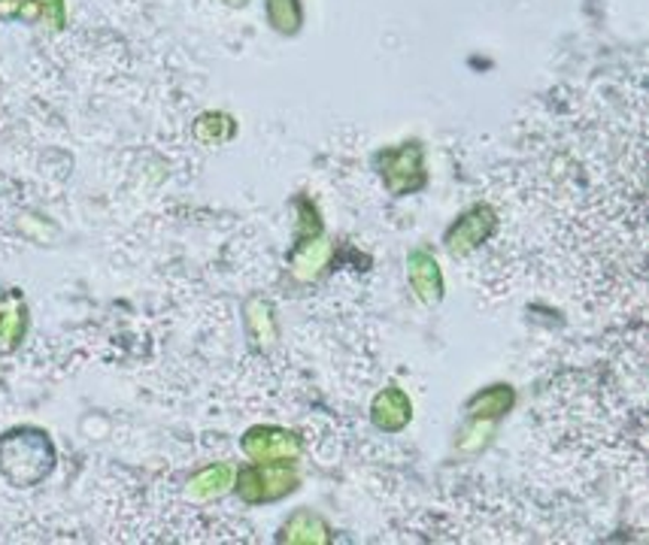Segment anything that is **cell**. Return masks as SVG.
Listing matches in <instances>:
<instances>
[{"mask_svg": "<svg viewBox=\"0 0 649 545\" xmlns=\"http://www.w3.org/2000/svg\"><path fill=\"white\" fill-rule=\"evenodd\" d=\"M55 467V446L43 431L19 427L0 436V472L15 488L43 482Z\"/></svg>", "mask_w": 649, "mask_h": 545, "instance_id": "6da1fadb", "label": "cell"}, {"mask_svg": "<svg viewBox=\"0 0 649 545\" xmlns=\"http://www.w3.org/2000/svg\"><path fill=\"white\" fill-rule=\"evenodd\" d=\"M234 485H238L240 500L271 503V500H279L298 488V472L286 464H255L250 470L238 472Z\"/></svg>", "mask_w": 649, "mask_h": 545, "instance_id": "7a4b0ae2", "label": "cell"}, {"mask_svg": "<svg viewBox=\"0 0 649 545\" xmlns=\"http://www.w3.org/2000/svg\"><path fill=\"white\" fill-rule=\"evenodd\" d=\"M380 167H383V182L392 194H410L425 186L422 146L419 143H404L400 149L386 152L380 158Z\"/></svg>", "mask_w": 649, "mask_h": 545, "instance_id": "3957f363", "label": "cell"}, {"mask_svg": "<svg viewBox=\"0 0 649 545\" xmlns=\"http://www.w3.org/2000/svg\"><path fill=\"white\" fill-rule=\"evenodd\" d=\"M300 440L288 431H276V427H252L250 434L243 436V452L246 458L255 464H286L300 455Z\"/></svg>", "mask_w": 649, "mask_h": 545, "instance_id": "277c9868", "label": "cell"}, {"mask_svg": "<svg viewBox=\"0 0 649 545\" xmlns=\"http://www.w3.org/2000/svg\"><path fill=\"white\" fill-rule=\"evenodd\" d=\"M492 231H495V212L488 207H476L452 224V231L447 234V248L452 255H468L480 243H486Z\"/></svg>", "mask_w": 649, "mask_h": 545, "instance_id": "5b68a950", "label": "cell"}, {"mask_svg": "<svg viewBox=\"0 0 649 545\" xmlns=\"http://www.w3.org/2000/svg\"><path fill=\"white\" fill-rule=\"evenodd\" d=\"M407 276H410V288L422 303H438L443 298V272H440L438 260L428 252H413L407 260Z\"/></svg>", "mask_w": 649, "mask_h": 545, "instance_id": "8992f818", "label": "cell"}, {"mask_svg": "<svg viewBox=\"0 0 649 545\" xmlns=\"http://www.w3.org/2000/svg\"><path fill=\"white\" fill-rule=\"evenodd\" d=\"M234 476L238 472L231 470L228 464H212V467H204L200 472H195L186 485V497L195 500V503H210V500H219L226 497L231 488H234Z\"/></svg>", "mask_w": 649, "mask_h": 545, "instance_id": "52a82bcc", "label": "cell"}, {"mask_svg": "<svg viewBox=\"0 0 649 545\" xmlns=\"http://www.w3.org/2000/svg\"><path fill=\"white\" fill-rule=\"evenodd\" d=\"M371 415H374V424L380 431L395 434V431H400L404 424L410 422V397L404 394V391H398V388H388L383 394H376L374 407H371Z\"/></svg>", "mask_w": 649, "mask_h": 545, "instance_id": "ba28073f", "label": "cell"}, {"mask_svg": "<svg viewBox=\"0 0 649 545\" xmlns=\"http://www.w3.org/2000/svg\"><path fill=\"white\" fill-rule=\"evenodd\" d=\"M328 258H331V243L322 236H312L307 243H300L298 252L292 255V276L298 282H312L328 267Z\"/></svg>", "mask_w": 649, "mask_h": 545, "instance_id": "9c48e42d", "label": "cell"}, {"mask_svg": "<svg viewBox=\"0 0 649 545\" xmlns=\"http://www.w3.org/2000/svg\"><path fill=\"white\" fill-rule=\"evenodd\" d=\"M246 327H250V336L255 340V346L258 348H271L276 343V319L274 310H271V303H264V300H250L246 303Z\"/></svg>", "mask_w": 649, "mask_h": 545, "instance_id": "30bf717a", "label": "cell"}, {"mask_svg": "<svg viewBox=\"0 0 649 545\" xmlns=\"http://www.w3.org/2000/svg\"><path fill=\"white\" fill-rule=\"evenodd\" d=\"M25 303L19 294H10V298L0 300V346L13 348L22 334H25Z\"/></svg>", "mask_w": 649, "mask_h": 545, "instance_id": "8fae6325", "label": "cell"}, {"mask_svg": "<svg viewBox=\"0 0 649 545\" xmlns=\"http://www.w3.org/2000/svg\"><path fill=\"white\" fill-rule=\"evenodd\" d=\"M513 388L507 385H495V388H488L483 394H476L471 403H468V412H471V419H488V422H495L501 419L504 412H510L513 409Z\"/></svg>", "mask_w": 649, "mask_h": 545, "instance_id": "7c38bea8", "label": "cell"}, {"mask_svg": "<svg viewBox=\"0 0 649 545\" xmlns=\"http://www.w3.org/2000/svg\"><path fill=\"white\" fill-rule=\"evenodd\" d=\"M328 540H331V536H328L324 521L310 515V512H298V515H292V519L286 521V527H283V543L322 545L328 543Z\"/></svg>", "mask_w": 649, "mask_h": 545, "instance_id": "4fadbf2b", "label": "cell"}, {"mask_svg": "<svg viewBox=\"0 0 649 545\" xmlns=\"http://www.w3.org/2000/svg\"><path fill=\"white\" fill-rule=\"evenodd\" d=\"M234 131H238V124L226 112H204V115H198V122H195V136H198L204 146H219V143L231 140Z\"/></svg>", "mask_w": 649, "mask_h": 545, "instance_id": "5bb4252c", "label": "cell"}, {"mask_svg": "<svg viewBox=\"0 0 649 545\" xmlns=\"http://www.w3.org/2000/svg\"><path fill=\"white\" fill-rule=\"evenodd\" d=\"M267 19L279 34H298L304 13H300V0H267Z\"/></svg>", "mask_w": 649, "mask_h": 545, "instance_id": "9a60e30c", "label": "cell"}, {"mask_svg": "<svg viewBox=\"0 0 649 545\" xmlns=\"http://www.w3.org/2000/svg\"><path fill=\"white\" fill-rule=\"evenodd\" d=\"M37 22H43L50 31H62L67 22L64 0H37Z\"/></svg>", "mask_w": 649, "mask_h": 545, "instance_id": "2e32d148", "label": "cell"}, {"mask_svg": "<svg viewBox=\"0 0 649 545\" xmlns=\"http://www.w3.org/2000/svg\"><path fill=\"white\" fill-rule=\"evenodd\" d=\"M488 434H492V422L488 419H474V424L468 427L459 440V448L462 452H476L488 443Z\"/></svg>", "mask_w": 649, "mask_h": 545, "instance_id": "e0dca14e", "label": "cell"}, {"mask_svg": "<svg viewBox=\"0 0 649 545\" xmlns=\"http://www.w3.org/2000/svg\"><path fill=\"white\" fill-rule=\"evenodd\" d=\"M219 3H228V7H246L250 0H219Z\"/></svg>", "mask_w": 649, "mask_h": 545, "instance_id": "ac0fdd59", "label": "cell"}]
</instances>
